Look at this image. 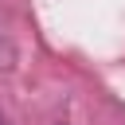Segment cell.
Here are the masks:
<instances>
[{
  "label": "cell",
  "mask_w": 125,
  "mask_h": 125,
  "mask_svg": "<svg viewBox=\"0 0 125 125\" xmlns=\"http://www.w3.org/2000/svg\"><path fill=\"white\" fill-rule=\"evenodd\" d=\"M0 125H8V121H4V117H0Z\"/></svg>",
  "instance_id": "1"
}]
</instances>
